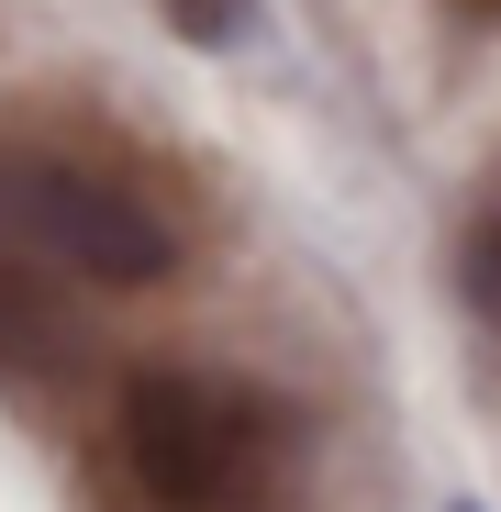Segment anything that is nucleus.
Returning a JSON list of instances; mask_svg holds the SVG:
<instances>
[{
  "instance_id": "obj_1",
  "label": "nucleus",
  "mask_w": 501,
  "mask_h": 512,
  "mask_svg": "<svg viewBox=\"0 0 501 512\" xmlns=\"http://www.w3.org/2000/svg\"><path fill=\"white\" fill-rule=\"evenodd\" d=\"M123 468L156 512H279L290 412L212 368H145L123 379Z\"/></svg>"
},
{
  "instance_id": "obj_2",
  "label": "nucleus",
  "mask_w": 501,
  "mask_h": 512,
  "mask_svg": "<svg viewBox=\"0 0 501 512\" xmlns=\"http://www.w3.org/2000/svg\"><path fill=\"white\" fill-rule=\"evenodd\" d=\"M0 223H12L56 279H90V290H156L179 268V234L145 190H123L112 167L90 156H45V145H12L0 156Z\"/></svg>"
},
{
  "instance_id": "obj_3",
  "label": "nucleus",
  "mask_w": 501,
  "mask_h": 512,
  "mask_svg": "<svg viewBox=\"0 0 501 512\" xmlns=\"http://www.w3.org/2000/svg\"><path fill=\"white\" fill-rule=\"evenodd\" d=\"M67 368V301L56 268L0 223V379H56Z\"/></svg>"
},
{
  "instance_id": "obj_4",
  "label": "nucleus",
  "mask_w": 501,
  "mask_h": 512,
  "mask_svg": "<svg viewBox=\"0 0 501 512\" xmlns=\"http://www.w3.org/2000/svg\"><path fill=\"white\" fill-rule=\"evenodd\" d=\"M156 12H167L179 45H234L245 23H257V0H156Z\"/></svg>"
},
{
  "instance_id": "obj_5",
  "label": "nucleus",
  "mask_w": 501,
  "mask_h": 512,
  "mask_svg": "<svg viewBox=\"0 0 501 512\" xmlns=\"http://www.w3.org/2000/svg\"><path fill=\"white\" fill-rule=\"evenodd\" d=\"M457 279H468V301H479V312L501 323V212H490V223L468 234V256H457Z\"/></svg>"
},
{
  "instance_id": "obj_6",
  "label": "nucleus",
  "mask_w": 501,
  "mask_h": 512,
  "mask_svg": "<svg viewBox=\"0 0 501 512\" xmlns=\"http://www.w3.org/2000/svg\"><path fill=\"white\" fill-rule=\"evenodd\" d=\"M457 12H468V23H501V0H457Z\"/></svg>"
},
{
  "instance_id": "obj_7",
  "label": "nucleus",
  "mask_w": 501,
  "mask_h": 512,
  "mask_svg": "<svg viewBox=\"0 0 501 512\" xmlns=\"http://www.w3.org/2000/svg\"><path fill=\"white\" fill-rule=\"evenodd\" d=\"M457 512H479V501H457Z\"/></svg>"
}]
</instances>
